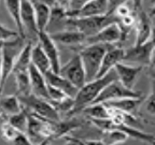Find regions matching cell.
Listing matches in <instances>:
<instances>
[{
  "instance_id": "14",
  "label": "cell",
  "mask_w": 155,
  "mask_h": 145,
  "mask_svg": "<svg viewBox=\"0 0 155 145\" xmlns=\"http://www.w3.org/2000/svg\"><path fill=\"white\" fill-rule=\"evenodd\" d=\"M124 56H125V50L116 46L115 44L108 45V50L102 58L101 67H100L99 73H98L97 77L104 76V74L115 69L116 65L124 61Z\"/></svg>"
},
{
  "instance_id": "38",
  "label": "cell",
  "mask_w": 155,
  "mask_h": 145,
  "mask_svg": "<svg viewBox=\"0 0 155 145\" xmlns=\"http://www.w3.org/2000/svg\"><path fill=\"white\" fill-rule=\"evenodd\" d=\"M57 5L64 8V9H70V0H55Z\"/></svg>"
},
{
  "instance_id": "41",
  "label": "cell",
  "mask_w": 155,
  "mask_h": 145,
  "mask_svg": "<svg viewBox=\"0 0 155 145\" xmlns=\"http://www.w3.org/2000/svg\"><path fill=\"white\" fill-rule=\"evenodd\" d=\"M151 94L155 96V76L152 79V84H151Z\"/></svg>"
},
{
  "instance_id": "40",
  "label": "cell",
  "mask_w": 155,
  "mask_h": 145,
  "mask_svg": "<svg viewBox=\"0 0 155 145\" xmlns=\"http://www.w3.org/2000/svg\"><path fill=\"white\" fill-rule=\"evenodd\" d=\"M150 67L152 68L153 70L155 71V50L152 54V57H151V61H150Z\"/></svg>"
},
{
  "instance_id": "37",
  "label": "cell",
  "mask_w": 155,
  "mask_h": 145,
  "mask_svg": "<svg viewBox=\"0 0 155 145\" xmlns=\"http://www.w3.org/2000/svg\"><path fill=\"white\" fill-rule=\"evenodd\" d=\"M133 8L136 12H140L142 11V5H143V0H130Z\"/></svg>"
},
{
  "instance_id": "23",
  "label": "cell",
  "mask_w": 155,
  "mask_h": 145,
  "mask_svg": "<svg viewBox=\"0 0 155 145\" xmlns=\"http://www.w3.org/2000/svg\"><path fill=\"white\" fill-rule=\"evenodd\" d=\"M24 110L22 101L16 95H8L1 98V111L5 116L17 114Z\"/></svg>"
},
{
  "instance_id": "27",
  "label": "cell",
  "mask_w": 155,
  "mask_h": 145,
  "mask_svg": "<svg viewBox=\"0 0 155 145\" xmlns=\"http://www.w3.org/2000/svg\"><path fill=\"white\" fill-rule=\"evenodd\" d=\"M128 138L129 135L125 131L113 128L110 130L102 131L101 141L104 142V144H120V143L125 142Z\"/></svg>"
},
{
  "instance_id": "29",
  "label": "cell",
  "mask_w": 155,
  "mask_h": 145,
  "mask_svg": "<svg viewBox=\"0 0 155 145\" xmlns=\"http://www.w3.org/2000/svg\"><path fill=\"white\" fill-rule=\"evenodd\" d=\"M19 132H22V131H19L18 129L13 127L8 121L2 123V126H1V133H2L3 139L8 140L9 142H12V141L16 138Z\"/></svg>"
},
{
  "instance_id": "5",
  "label": "cell",
  "mask_w": 155,
  "mask_h": 145,
  "mask_svg": "<svg viewBox=\"0 0 155 145\" xmlns=\"http://www.w3.org/2000/svg\"><path fill=\"white\" fill-rule=\"evenodd\" d=\"M18 97L25 109L35 113L36 115L51 121H58L61 119L59 112L55 109V106L51 103L50 100L38 97L34 94Z\"/></svg>"
},
{
  "instance_id": "30",
  "label": "cell",
  "mask_w": 155,
  "mask_h": 145,
  "mask_svg": "<svg viewBox=\"0 0 155 145\" xmlns=\"http://www.w3.org/2000/svg\"><path fill=\"white\" fill-rule=\"evenodd\" d=\"M48 100L51 102L61 101V100L66 99V98L69 97L67 94H65L63 90L58 89V88H56V87H54V86H51V85H48Z\"/></svg>"
},
{
  "instance_id": "35",
  "label": "cell",
  "mask_w": 155,
  "mask_h": 145,
  "mask_svg": "<svg viewBox=\"0 0 155 145\" xmlns=\"http://www.w3.org/2000/svg\"><path fill=\"white\" fill-rule=\"evenodd\" d=\"M131 13H133V11L130 10V8L127 7V5H126V3H123V5H120V7L116 9V11H115V13H114V14L119 17V18H122V17L127 16V15L131 14Z\"/></svg>"
},
{
  "instance_id": "13",
  "label": "cell",
  "mask_w": 155,
  "mask_h": 145,
  "mask_svg": "<svg viewBox=\"0 0 155 145\" xmlns=\"http://www.w3.org/2000/svg\"><path fill=\"white\" fill-rule=\"evenodd\" d=\"M142 69L143 67H141V66L130 65V63H124V61L116 65L115 67V71L117 73V76H119V81L129 89H134Z\"/></svg>"
},
{
  "instance_id": "22",
  "label": "cell",
  "mask_w": 155,
  "mask_h": 145,
  "mask_svg": "<svg viewBox=\"0 0 155 145\" xmlns=\"http://www.w3.org/2000/svg\"><path fill=\"white\" fill-rule=\"evenodd\" d=\"M31 59H32V65L36 68H38L41 72L46 73L48 71L52 70L51 61H50L45 52L43 51V48L41 47V45L39 43L35 44L34 47H32Z\"/></svg>"
},
{
  "instance_id": "11",
  "label": "cell",
  "mask_w": 155,
  "mask_h": 145,
  "mask_svg": "<svg viewBox=\"0 0 155 145\" xmlns=\"http://www.w3.org/2000/svg\"><path fill=\"white\" fill-rule=\"evenodd\" d=\"M108 12V0H90L78 10H68V17H92L106 15Z\"/></svg>"
},
{
  "instance_id": "34",
  "label": "cell",
  "mask_w": 155,
  "mask_h": 145,
  "mask_svg": "<svg viewBox=\"0 0 155 145\" xmlns=\"http://www.w3.org/2000/svg\"><path fill=\"white\" fill-rule=\"evenodd\" d=\"M145 110L149 114L155 116V96L151 94L150 96L144 100Z\"/></svg>"
},
{
  "instance_id": "18",
  "label": "cell",
  "mask_w": 155,
  "mask_h": 145,
  "mask_svg": "<svg viewBox=\"0 0 155 145\" xmlns=\"http://www.w3.org/2000/svg\"><path fill=\"white\" fill-rule=\"evenodd\" d=\"M29 75H30V82H31L32 94L48 100V84L46 82L44 73L31 63V66L29 67Z\"/></svg>"
},
{
  "instance_id": "4",
  "label": "cell",
  "mask_w": 155,
  "mask_h": 145,
  "mask_svg": "<svg viewBox=\"0 0 155 145\" xmlns=\"http://www.w3.org/2000/svg\"><path fill=\"white\" fill-rule=\"evenodd\" d=\"M107 50H108V45L106 44H88L83 46L82 50L79 52L85 68L87 82L98 76L102 58Z\"/></svg>"
},
{
  "instance_id": "17",
  "label": "cell",
  "mask_w": 155,
  "mask_h": 145,
  "mask_svg": "<svg viewBox=\"0 0 155 145\" xmlns=\"http://www.w3.org/2000/svg\"><path fill=\"white\" fill-rule=\"evenodd\" d=\"M44 75H45L46 82H48V85L63 90L65 94H67L71 98H74L77 96L78 92H79V88H77L72 83L69 82L61 73L54 72L53 70H50L46 73H44Z\"/></svg>"
},
{
  "instance_id": "9",
  "label": "cell",
  "mask_w": 155,
  "mask_h": 145,
  "mask_svg": "<svg viewBox=\"0 0 155 145\" xmlns=\"http://www.w3.org/2000/svg\"><path fill=\"white\" fill-rule=\"evenodd\" d=\"M123 40V34H122L121 27L119 23H112L101 29L99 32L92 37L86 38L84 45L88 44H106V45H111L116 44L117 42Z\"/></svg>"
},
{
  "instance_id": "36",
  "label": "cell",
  "mask_w": 155,
  "mask_h": 145,
  "mask_svg": "<svg viewBox=\"0 0 155 145\" xmlns=\"http://www.w3.org/2000/svg\"><path fill=\"white\" fill-rule=\"evenodd\" d=\"M90 0H70V9L69 10H78L82 5H84Z\"/></svg>"
},
{
  "instance_id": "21",
  "label": "cell",
  "mask_w": 155,
  "mask_h": 145,
  "mask_svg": "<svg viewBox=\"0 0 155 145\" xmlns=\"http://www.w3.org/2000/svg\"><path fill=\"white\" fill-rule=\"evenodd\" d=\"M5 1V8L11 16L12 21L14 22L15 26L17 28V31L22 37H25V31L22 25V19H21V9H22V0H3ZM26 38V37H25Z\"/></svg>"
},
{
  "instance_id": "26",
  "label": "cell",
  "mask_w": 155,
  "mask_h": 145,
  "mask_svg": "<svg viewBox=\"0 0 155 145\" xmlns=\"http://www.w3.org/2000/svg\"><path fill=\"white\" fill-rule=\"evenodd\" d=\"M83 112L91 119L110 118V109L104 103H93L83 109Z\"/></svg>"
},
{
  "instance_id": "6",
  "label": "cell",
  "mask_w": 155,
  "mask_h": 145,
  "mask_svg": "<svg viewBox=\"0 0 155 145\" xmlns=\"http://www.w3.org/2000/svg\"><path fill=\"white\" fill-rule=\"evenodd\" d=\"M59 73L79 89L82 88L87 82L86 72H85V68L80 54L73 55L68 63L61 66Z\"/></svg>"
},
{
  "instance_id": "15",
  "label": "cell",
  "mask_w": 155,
  "mask_h": 145,
  "mask_svg": "<svg viewBox=\"0 0 155 145\" xmlns=\"http://www.w3.org/2000/svg\"><path fill=\"white\" fill-rule=\"evenodd\" d=\"M54 41L57 44H61L64 46H80L84 45L87 37L79 30L74 29H66L61 31L50 34Z\"/></svg>"
},
{
  "instance_id": "3",
  "label": "cell",
  "mask_w": 155,
  "mask_h": 145,
  "mask_svg": "<svg viewBox=\"0 0 155 145\" xmlns=\"http://www.w3.org/2000/svg\"><path fill=\"white\" fill-rule=\"evenodd\" d=\"M119 19L115 14L92 17H68L65 21V25L74 30H79L88 38L99 32L101 29L112 23H119Z\"/></svg>"
},
{
  "instance_id": "8",
  "label": "cell",
  "mask_w": 155,
  "mask_h": 145,
  "mask_svg": "<svg viewBox=\"0 0 155 145\" xmlns=\"http://www.w3.org/2000/svg\"><path fill=\"white\" fill-rule=\"evenodd\" d=\"M142 96V92H136L134 89H129V88L124 86L119 80H116L104 87V89L100 92V95L98 96V98H97L94 103H102V102L122 99V98H129V97L137 98V97Z\"/></svg>"
},
{
  "instance_id": "10",
  "label": "cell",
  "mask_w": 155,
  "mask_h": 145,
  "mask_svg": "<svg viewBox=\"0 0 155 145\" xmlns=\"http://www.w3.org/2000/svg\"><path fill=\"white\" fill-rule=\"evenodd\" d=\"M38 43L41 45L43 51L45 52L46 56L51 61L52 70L54 72L59 73L61 68V54L57 47V43L52 39L51 34L48 31H41L38 34Z\"/></svg>"
},
{
  "instance_id": "16",
  "label": "cell",
  "mask_w": 155,
  "mask_h": 145,
  "mask_svg": "<svg viewBox=\"0 0 155 145\" xmlns=\"http://www.w3.org/2000/svg\"><path fill=\"white\" fill-rule=\"evenodd\" d=\"M137 32H136V42L135 44H143L151 41L153 34V26L151 23V17L144 11H140L138 14V21H137Z\"/></svg>"
},
{
  "instance_id": "43",
  "label": "cell",
  "mask_w": 155,
  "mask_h": 145,
  "mask_svg": "<svg viewBox=\"0 0 155 145\" xmlns=\"http://www.w3.org/2000/svg\"><path fill=\"white\" fill-rule=\"evenodd\" d=\"M149 15H150V17L155 16V3H154V5L151 8V11H150V13H149Z\"/></svg>"
},
{
  "instance_id": "2",
  "label": "cell",
  "mask_w": 155,
  "mask_h": 145,
  "mask_svg": "<svg viewBox=\"0 0 155 145\" xmlns=\"http://www.w3.org/2000/svg\"><path fill=\"white\" fill-rule=\"evenodd\" d=\"M27 44L26 38L22 36L16 37L10 41L1 42V87H5L8 77L13 73L15 63Z\"/></svg>"
},
{
  "instance_id": "31",
  "label": "cell",
  "mask_w": 155,
  "mask_h": 145,
  "mask_svg": "<svg viewBox=\"0 0 155 145\" xmlns=\"http://www.w3.org/2000/svg\"><path fill=\"white\" fill-rule=\"evenodd\" d=\"M18 36H21V34L17 30H12V29L5 27V25L1 26V42L10 41V40L15 39Z\"/></svg>"
},
{
  "instance_id": "39",
  "label": "cell",
  "mask_w": 155,
  "mask_h": 145,
  "mask_svg": "<svg viewBox=\"0 0 155 145\" xmlns=\"http://www.w3.org/2000/svg\"><path fill=\"white\" fill-rule=\"evenodd\" d=\"M32 1H37V2H41V3H44V5H48V7L51 8H54L57 5L55 0H32Z\"/></svg>"
},
{
  "instance_id": "24",
  "label": "cell",
  "mask_w": 155,
  "mask_h": 145,
  "mask_svg": "<svg viewBox=\"0 0 155 145\" xmlns=\"http://www.w3.org/2000/svg\"><path fill=\"white\" fill-rule=\"evenodd\" d=\"M32 47H34V44L30 41L27 42L25 47L23 48V51L21 52V54H19L18 57H17L14 69H13V73L29 70V67H30L32 63V59H31Z\"/></svg>"
},
{
  "instance_id": "25",
  "label": "cell",
  "mask_w": 155,
  "mask_h": 145,
  "mask_svg": "<svg viewBox=\"0 0 155 145\" xmlns=\"http://www.w3.org/2000/svg\"><path fill=\"white\" fill-rule=\"evenodd\" d=\"M13 74L15 76V84H16V90L18 96H28L32 94L29 70L15 72Z\"/></svg>"
},
{
  "instance_id": "42",
  "label": "cell",
  "mask_w": 155,
  "mask_h": 145,
  "mask_svg": "<svg viewBox=\"0 0 155 145\" xmlns=\"http://www.w3.org/2000/svg\"><path fill=\"white\" fill-rule=\"evenodd\" d=\"M151 42L153 44V47L155 50V28L153 29V34H152V38H151Z\"/></svg>"
},
{
  "instance_id": "7",
  "label": "cell",
  "mask_w": 155,
  "mask_h": 145,
  "mask_svg": "<svg viewBox=\"0 0 155 145\" xmlns=\"http://www.w3.org/2000/svg\"><path fill=\"white\" fill-rule=\"evenodd\" d=\"M154 52V47L151 41L143 44H135L125 51L124 61L127 63L141 67H148L150 66L151 57Z\"/></svg>"
},
{
  "instance_id": "28",
  "label": "cell",
  "mask_w": 155,
  "mask_h": 145,
  "mask_svg": "<svg viewBox=\"0 0 155 145\" xmlns=\"http://www.w3.org/2000/svg\"><path fill=\"white\" fill-rule=\"evenodd\" d=\"M7 121H9L13 127L18 129L22 132H27L28 129V112L24 108L23 111H21L17 114H13L7 117Z\"/></svg>"
},
{
  "instance_id": "1",
  "label": "cell",
  "mask_w": 155,
  "mask_h": 145,
  "mask_svg": "<svg viewBox=\"0 0 155 145\" xmlns=\"http://www.w3.org/2000/svg\"><path fill=\"white\" fill-rule=\"evenodd\" d=\"M116 80H119V76H117L115 69H113L107 74H104V76L96 77L94 80L86 82V84L79 89L77 96L74 97V106L71 113L83 111L84 108L88 106L90 104H93L96 101L100 92L104 89V87Z\"/></svg>"
},
{
  "instance_id": "44",
  "label": "cell",
  "mask_w": 155,
  "mask_h": 145,
  "mask_svg": "<svg viewBox=\"0 0 155 145\" xmlns=\"http://www.w3.org/2000/svg\"><path fill=\"white\" fill-rule=\"evenodd\" d=\"M151 2H152L153 5H154V3H155V0H151Z\"/></svg>"
},
{
  "instance_id": "20",
  "label": "cell",
  "mask_w": 155,
  "mask_h": 145,
  "mask_svg": "<svg viewBox=\"0 0 155 145\" xmlns=\"http://www.w3.org/2000/svg\"><path fill=\"white\" fill-rule=\"evenodd\" d=\"M35 11H36V22L38 26L39 32L46 31V28L51 23L52 8L41 2L34 1Z\"/></svg>"
},
{
  "instance_id": "32",
  "label": "cell",
  "mask_w": 155,
  "mask_h": 145,
  "mask_svg": "<svg viewBox=\"0 0 155 145\" xmlns=\"http://www.w3.org/2000/svg\"><path fill=\"white\" fill-rule=\"evenodd\" d=\"M11 143L18 145H26V144H34L31 139L29 138V135L26 134V132H19L17 137Z\"/></svg>"
},
{
  "instance_id": "19",
  "label": "cell",
  "mask_w": 155,
  "mask_h": 145,
  "mask_svg": "<svg viewBox=\"0 0 155 145\" xmlns=\"http://www.w3.org/2000/svg\"><path fill=\"white\" fill-rule=\"evenodd\" d=\"M145 100L144 97H129V98H122V99H116V100H111V101L102 102L106 104L108 108L111 109L119 110V111L125 112L128 114H135L138 111V109L140 108V105L142 104V102Z\"/></svg>"
},
{
  "instance_id": "12",
  "label": "cell",
  "mask_w": 155,
  "mask_h": 145,
  "mask_svg": "<svg viewBox=\"0 0 155 145\" xmlns=\"http://www.w3.org/2000/svg\"><path fill=\"white\" fill-rule=\"evenodd\" d=\"M21 19L25 31V37H37L38 39L39 29L36 22V11L32 0H22L21 9Z\"/></svg>"
},
{
  "instance_id": "33",
  "label": "cell",
  "mask_w": 155,
  "mask_h": 145,
  "mask_svg": "<svg viewBox=\"0 0 155 145\" xmlns=\"http://www.w3.org/2000/svg\"><path fill=\"white\" fill-rule=\"evenodd\" d=\"M127 0H108V15H113L115 13L116 9L122 5L123 3H126Z\"/></svg>"
}]
</instances>
